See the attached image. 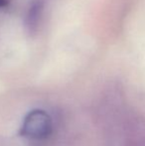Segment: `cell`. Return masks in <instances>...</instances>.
<instances>
[{"instance_id":"obj_1","label":"cell","mask_w":145,"mask_h":146,"mask_svg":"<svg viewBox=\"0 0 145 146\" xmlns=\"http://www.w3.org/2000/svg\"><path fill=\"white\" fill-rule=\"evenodd\" d=\"M52 122L46 112L34 110L25 117L22 125V133L34 139H41L48 136L51 132Z\"/></svg>"},{"instance_id":"obj_2","label":"cell","mask_w":145,"mask_h":146,"mask_svg":"<svg viewBox=\"0 0 145 146\" xmlns=\"http://www.w3.org/2000/svg\"><path fill=\"white\" fill-rule=\"evenodd\" d=\"M41 10V7H39V5H35L33 6L32 8H30V13H29V19H30V22H29V25L28 26H32L34 24H37L38 23V19L37 17H39V11Z\"/></svg>"},{"instance_id":"obj_3","label":"cell","mask_w":145,"mask_h":146,"mask_svg":"<svg viewBox=\"0 0 145 146\" xmlns=\"http://www.w3.org/2000/svg\"><path fill=\"white\" fill-rule=\"evenodd\" d=\"M9 0H0V8H3L8 5Z\"/></svg>"}]
</instances>
